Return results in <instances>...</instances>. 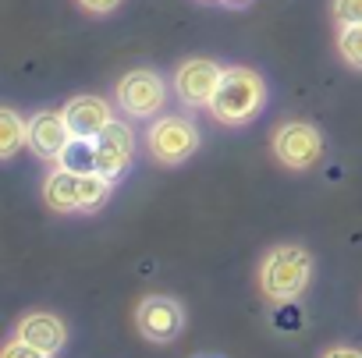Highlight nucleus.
<instances>
[{
  "label": "nucleus",
  "instance_id": "10",
  "mask_svg": "<svg viewBox=\"0 0 362 358\" xmlns=\"http://www.w3.org/2000/svg\"><path fill=\"white\" fill-rule=\"evenodd\" d=\"M64 121H68L75 138H96L114 121V110L100 96H75L64 103Z\"/></svg>",
  "mask_w": 362,
  "mask_h": 358
},
{
  "label": "nucleus",
  "instance_id": "1",
  "mask_svg": "<svg viewBox=\"0 0 362 358\" xmlns=\"http://www.w3.org/2000/svg\"><path fill=\"white\" fill-rule=\"evenodd\" d=\"M313 280V256L302 245H277L259 263V291L274 305L295 302Z\"/></svg>",
  "mask_w": 362,
  "mask_h": 358
},
{
  "label": "nucleus",
  "instance_id": "6",
  "mask_svg": "<svg viewBox=\"0 0 362 358\" xmlns=\"http://www.w3.org/2000/svg\"><path fill=\"white\" fill-rule=\"evenodd\" d=\"M224 78V68L210 57H189L174 71V96L185 107H210L217 85Z\"/></svg>",
  "mask_w": 362,
  "mask_h": 358
},
{
  "label": "nucleus",
  "instance_id": "17",
  "mask_svg": "<svg viewBox=\"0 0 362 358\" xmlns=\"http://www.w3.org/2000/svg\"><path fill=\"white\" fill-rule=\"evenodd\" d=\"M337 25H362V0H334Z\"/></svg>",
  "mask_w": 362,
  "mask_h": 358
},
{
  "label": "nucleus",
  "instance_id": "21",
  "mask_svg": "<svg viewBox=\"0 0 362 358\" xmlns=\"http://www.w3.org/2000/svg\"><path fill=\"white\" fill-rule=\"evenodd\" d=\"M231 4H242V0H231Z\"/></svg>",
  "mask_w": 362,
  "mask_h": 358
},
{
  "label": "nucleus",
  "instance_id": "7",
  "mask_svg": "<svg viewBox=\"0 0 362 358\" xmlns=\"http://www.w3.org/2000/svg\"><path fill=\"white\" fill-rule=\"evenodd\" d=\"M135 323H139V330H142L146 340L170 344L181 333V326H185V309H181V302L170 298V294H149V298L139 302Z\"/></svg>",
  "mask_w": 362,
  "mask_h": 358
},
{
  "label": "nucleus",
  "instance_id": "9",
  "mask_svg": "<svg viewBox=\"0 0 362 358\" xmlns=\"http://www.w3.org/2000/svg\"><path fill=\"white\" fill-rule=\"evenodd\" d=\"M71 138L75 135H71V128L64 121V110H40L36 117H29V149L40 160L57 163Z\"/></svg>",
  "mask_w": 362,
  "mask_h": 358
},
{
  "label": "nucleus",
  "instance_id": "2",
  "mask_svg": "<svg viewBox=\"0 0 362 358\" xmlns=\"http://www.w3.org/2000/svg\"><path fill=\"white\" fill-rule=\"evenodd\" d=\"M267 103V82L252 68H224V78L210 100V114L221 124H249Z\"/></svg>",
  "mask_w": 362,
  "mask_h": 358
},
{
  "label": "nucleus",
  "instance_id": "20",
  "mask_svg": "<svg viewBox=\"0 0 362 358\" xmlns=\"http://www.w3.org/2000/svg\"><path fill=\"white\" fill-rule=\"evenodd\" d=\"M323 358H362V351L358 347H327Z\"/></svg>",
  "mask_w": 362,
  "mask_h": 358
},
{
  "label": "nucleus",
  "instance_id": "13",
  "mask_svg": "<svg viewBox=\"0 0 362 358\" xmlns=\"http://www.w3.org/2000/svg\"><path fill=\"white\" fill-rule=\"evenodd\" d=\"M22 145H29V121H22L11 107L0 110V156L11 160Z\"/></svg>",
  "mask_w": 362,
  "mask_h": 358
},
{
  "label": "nucleus",
  "instance_id": "19",
  "mask_svg": "<svg viewBox=\"0 0 362 358\" xmlns=\"http://www.w3.org/2000/svg\"><path fill=\"white\" fill-rule=\"evenodd\" d=\"M75 4H78L82 11H89V15H110L121 0H75Z\"/></svg>",
  "mask_w": 362,
  "mask_h": 358
},
{
  "label": "nucleus",
  "instance_id": "14",
  "mask_svg": "<svg viewBox=\"0 0 362 358\" xmlns=\"http://www.w3.org/2000/svg\"><path fill=\"white\" fill-rule=\"evenodd\" d=\"M57 163L75 174H93L96 170V138H71Z\"/></svg>",
  "mask_w": 362,
  "mask_h": 358
},
{
  "label": "nucleus",
  "instance_id": "18",
  "mask_svg": "<svg viewBox=\"0 0 362 358\" xmlns=\"http://www.w3.org/2000/svg\"><path fill=\"white\" fill-rule=\"evenodd\" d=\"M0 358H54V354H47L43 347L25 344L22 337H11V340L4 344V351H0Z\"/></svg>",
  "mask_w": 362,
  "mask_h": 358
},
{
  "label": "nucleus",
  "instance_id": "3",
  "mask_svg": "<svg viewBox=\"0 0 362 358\" xmlns=\"http://www.w3.org/2000/svg\"><path fill=\"white\" fill-rule=\"evenodd\" d=\"M146 149H149V156L156 163L177 167V163H185L199 149V128L189 117H177V114L156 117L149 124V131H146Z\"/></svg>",
  "mask_w": 362,
  "mask_h": 358
},
{
  "label": "nucleus",
  "instance_id": "5",
  "mask_svg": "<svg viewBox=\"0 0 362 358\" xmlns=\"http://www.w3.org/2000/svg\"><path fill=\"white\" fill-rule=\"evenodd\" d=\"M274 156L288 170H309L323 156V135L309 121H288L274 131Z\"/></svg>",
  "mask_w": 362,
  "mask_h": 358
},
{
  "label": "nucleus",
  "instance_id": "11",
  "mask_svg": "<svg viewBox=\"0 0 362 358\" xmlns=\"http://www.w3.org/2000/svg\"><path fill=\"white\" fill-rule=\"evenodd\" d=\"M15 337H22L33 347H43L47 354H57L68 344V326L54 312H25L15 326Z\"/></svg>",
  "mask_w": 362,
  "mask_h": 358
},
{
  "label": "nucleus",
  "instance_id": "4",
  "mask_svg": "<svg viewBox=\"0 0 362 358\" xmlns=\"http://www.w3.org/2000/svg\"><path fill=\"white\" fill-rule=\"evenodd\" d=\"M114 100H117V107H121L128 117L149 121V117H156V114L163 110V103H167V82H163L156 71H149V68H135V71H128V75L117 82Z\"/></svg>",
  "mask_w": 362,
  "mask_h": 358
},
{
  "label": "nucleus",
  "instance_id": "16",
  "mask_svg": "<svg viewBox=\"0 0 362 358\" xmlns=\"http://www.w3.org/2000/svg\"><path fill=\"white\" fill-rule=\"evenodd\" d=\"M337 54L348 68L362 71V25H341L337 32Z\"/></svg>",
  "mask_w": 362,
  "mask_h": 358
},
{
  "label": "nucleus",
  "instance_id": "8",
  "mask_svg": "<svg viewBox=\"0 0 362 358\" xmlns=\"http://www.w3.org/2000/svg\"><path fill=\"white\" fill-rule=\"evenodd\" d=\"M135 156V135L124 121H110L96 135V174H103L107 181H121L124 170L132 167Z\"/></svg>",
  "mask_w": 362,
  "mask_h": 358
},
{
  "label": "nucleus",
  "instance_id": "15",
  "mask_svg": "<svg viewBox=\"0 0 362 358\" xmlns=\"http://www.w3.org/2000/svg\"><path fill=\"white\" fill-rule=\"evenodd\" d=\"M110 189H114V181H107L103 174H86L82 177V213H96L107 199H110Z\"/></svg>",
  "mask_w": 362,
  "mask_h": 358
},
{
  "label": "nucleus",
  "instance_id": "22",
  "mask_svg": "<svg viewBox=\"0 0 362 358\" xmlns=\"http://www.w3.org/2000/svg\"><path fill=\"white\" fill-rule=\"evenodd\" d=\"M210 4H217V0H210Z\"/></svg>",
  "mask_w": 362,
  "mask_h": 358
},
{
  "label": "nucleus",
  "instance_id": "12",
  "mask_svg": "<svg viewBox=\"0 0 362 358\" xmlns=\"http://www.w3.org/2000/svg\"><path fill=\"white\" fill-rule=\"evenodd\" d=\"M82 177L86 174H75L57 163L43 181V203L54 213H82Z\"/></svg>",
  "mask_w": 362,
  "mask_h": 358
}]
</instances>
